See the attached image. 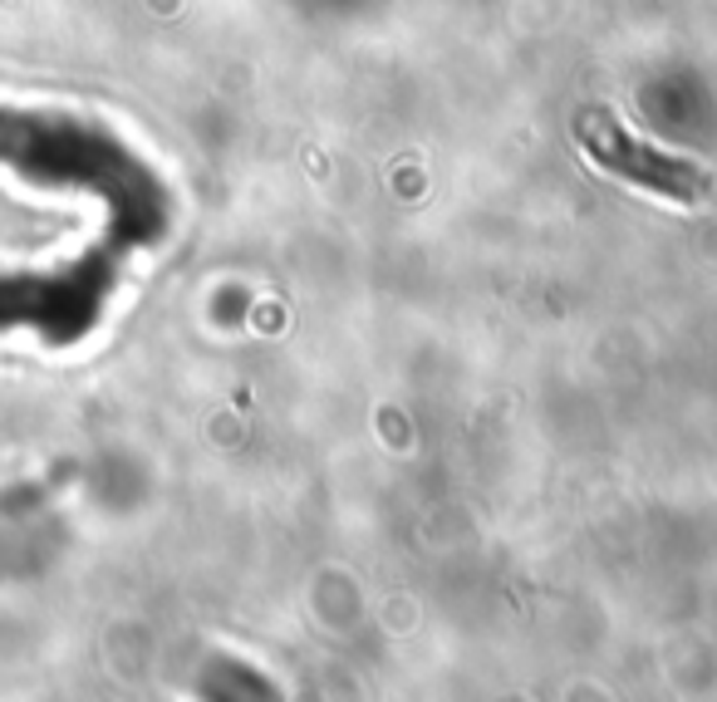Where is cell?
I'll use <instances>...</instances> for the list:
<instances>
[{"label":"cell","mask_w":717,"mask_h":702,"mask_svg":"<svg viewBox=\"0 0 717 702\" xmlns=\"http://www.w3.org/2000/svg\"><path fill=\"white\" fill-rule=\"evenodd\" d=\"M575 143L584 148V158H590L594 167H605V173L625 177V183L644 187V192L664 197V202L693 206L713 192V177H707L697 163L674 158V153H664V148L634 138V133H625V123L605 109H584L580 118H575Z\"/></svg>","instance_id":"cell-1"}]
</instances>
